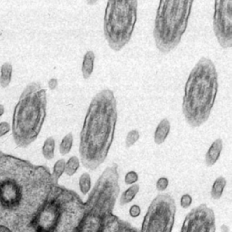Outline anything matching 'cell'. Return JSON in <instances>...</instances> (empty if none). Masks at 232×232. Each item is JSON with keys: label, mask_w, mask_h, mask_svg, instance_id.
<instances>
[{"label": "cell", "mask_w": 232, "mask_h": 232, "mask_svg": "<svg viewBox=\"0 0 232 232\" xmlns=\"http://www.w3.org/2000/svg\"><path fill=\"white\" fill-rule=\"evenodd\" d=\"M117 122V102L113 91L104 89L92 100L80 133L81 162L96 170L104 162L114 142Z\"/></svg>", "instance_id": "6da1fadb"}, {"label": "cell", "mask_w": 232, "mask_h": 232, "mask_svg": "<svg viewBox=\"0 0 232 232\" xmlns=\"http://www.w3.org/2000/svg\"><path fill=\"white\" fill-rule=\"evenodd\" d=\"M218 88V74L213 62L207 57L200 58L184 87L182 112L189 125L197 128L207 121L216 100Z\"/></svg>", "instance_id": "7a4b0ae2"}, {"label": "cell", "mask_w": 232, "mask_h": 232, "mask_svg": "<svg viewBox=\"0 0 232 232\" xmlns=\"http://www.w3.org/2000/svg\"><path fill=\"white\" fill-rule=\"evenodd\" d=\"M46 90L39 83H31L17 103L13 121L16 142L21 147L31 144L38 136L46 115Z\"/></svg>", "instance_id": "3957f363"}, {"label": "cell", "mask_w": 232, "mask_h": 232, "mask_svg": "<svg viewBox=\"0 0 232 232\" xmlns=\"http://www.w3.org/2000/svg\"><path fill=\"white\" fill-rule=\"evenodd\" d=\"M194 0H160L153 37L158 50L168 54L180 44L186 31Z\"/></svg>", "instance_id": "277c9868"}, {"label": "cell", "mask_w": 232, "mask_h": 232, "mask_svg": "<svg viewBox=\"0 0 232 232\" xmlns=\"http://www.w3.org/2000/svg\"><path fill=\"white\" fill-rule=\"evenodd\" d=\"M137 0H108L104 17V32L108 45L122 49L131 40L137 21Z\"/></svg>", "instance_id": "5b68a950"}, {"label": "cell", "mask_w": 232, "mask_h": 232, "mask_svg": "<svg viewBox=\"0 0 232 232\" xmlns=\"http://www.w3.org/2000/svg\"><path fill=\"white\" fill-rule=\"evenodd\" d=\"M176 204L169 194H160L150 204L140 232H171L175 222Z\"/></svg>", "instance_id": "8992f818"}, {"label": "cell", "mask_w": 232, "mask_h": 232, "mask_svg": "<svg viewBox=\"0 0 232 232\" xmlns=\"http://www.w3.org/2000/svg\"><path fill=\"white\" fill-rule=\"evenodd\" d=\"M213 30L222 48L232 45V0H215Z\"/></svg>", "instance_id": "52a82bcc"}, {"label": "cell", "mask_w": 232, "mask_h": 232, "mask_svg": "<svg viewBox=\"0 0 232 232\" xmlns=\"http://www.w3.org/2000/svg\"><path fill=\"white\" fill-rule=\"evenodd\" d=\"M181 232H216L215 213L208 205L200 204L185 217Z\"/></svg>", "instance_id": "ba28073f"}, {"label": "cell", "mask_w": 232, "mask_h": 232, "mask_svg": "<svg viewBox=\"0 0 232 232\" xmlns=\"http://www.w3.org/2000/svg\"><path fill=\"white\" fill-rule=\"evenodd\" d=\"M23 197L21 186L14 181H5L0 184V203L6 208H15Z\"/></svg>", "instance_id": "9c48e42d"}, {"label": "cell", "mask_w": 232, "mask_h": 232, "mask_svg": "<svg viewBox=\"0 0 232 232\" xmlns=\"http://www.w3.org/2000/svg\"><path fill=\"white\" fill-rule=\"evenodd\" d=\"M223 149V142L220 138L216 139L209 148L208 152L205 155V163L207 166L211 167L217 163L219 160L221 152Z\"/></svg>", "instance_id": "30bf717a"}, {"label": "cell", "mask_w": 232, "mask_h": 232, "mask_svg": "<svg viewBox=\"0 0 232 232\" xmlns=\"http://www.w3.org/2000/svg\"><path fill=\"white\" fill-rule=\"evenodd\" d=\"M170 121L168 119H162L159 122V124H158V126H157V128H156L154 132L153 140H154L155 143L158 144V145L162 144L166 141V139H167V137L170 133Z\"/></svg>", "instance_id": "8fae6325"}, {"label": "cell", "mask_w": 232, "mask_h": 232, "mask_svg": "<svg viewBox=\"0 0 232 232\" xmlns=\"http://www.w3.org/2000/svg\"><path fill=\"white\" fill-rule=\"evenodd\" d=\"M94 60L95 54L93 51H87L83 56V64H82V75L84 79H88L92 76L94 67Z\"/></svg>", "instance_id": "7c38bea8"}, {"label": "cell", "mask_w": 232, "mask_h": 232, "mask_svg": "<svg viewBox=\"0 0 232 232\" xmlns=\"http://www.w3.org/2000/svg\"><path fill=\"white\" fill-rule=\"evenodd\" d=\"M226 185H227V180L225 177L223 176H220L218 177L213 184H212V187H211V190H210V196L213 199H220L222 195H223V192H224V190L226 188Z\"/></svg>", "instance_id": "4fadbf2b"}, {"label": "cell", "mask_w": 232, "mask_h": 232, "mask_svg": "<svg viewBox=\"0 0 232 232\" xmlns=\"http://www.w3.org/2000/svg\"><path fill=\"white\" fill-rule=\"evenodd\" d=\"M139 191H140V186L138 183L131 185L120 196V198H119L120 205L123 206V205H127V204L131 203L134 199L136 195L138 194Z\"/></svg>", "instance_id": "5bb4252c"}, {"label": "cell", "mask_w": 232, "mask_h": 232, "mask_svg": "<svg viewBox=\"0 0 232 232\" xmlns=\"http://www.w3.org/2000/svg\"><path fill=\"white\" fill-rule=\"evenodd\" d=\"M13 67L10 63H5L2 65L0 69V85L3 88H5L9 85L12 79Z\"/></svg>", "instance_id": "9a60e30c"}, {"label": "cell", "mask_w": 232, "mask_h": 232, "mask_svg": "<svg viewBox=\"0 0 232 232\" xmlns=\"http://www.w3.org/2000/svg\"><path fill=\"white\" fill-rule=\"evenodd\" d=\"M54 150H55V141L53 137H48L43 145L42 154L44 159L50 160L54 158Z\"/></svg>", "instance_id": "2e32d148"}, {"label": "cell", "mask_w": 232, "mask_h": 232, "mask_svg": "<svg viewBox=\"0 0 232 232\" xmlns=\"http://www.w3.org/2000/svg\"><path fill=\"white\" fill-rule=\"evenodd\" d=\"M79 189L83 195H87L92 190V179L89 173L84 172L79 178Z\"/></svg>", "instance_id": "e0dca14e"}, {"label": "cell", "mask_w": 232, "mask_h": 232, "mask_svg": "<svg viewBox=\"0 0 232 232\" xmlns=\"http://www.w3.org/2000/svg\"><path fill=\"white\" fill-rule=\"evenodd\" d=\"M80 168V160L77 156H72L68 159L67 161H65V172L67 176H73L75 175Z\"/></svg>", "instance_id": "ac0fdd59"}, {"label": "cell", "mask_w": 232, "mask_h": 232, "mask_svg": "<svg viewBox=\"0 0 232 232\" xmlns=\"http://www.w3.org/2000/svg\"><path fill=\"white\" fill-rule=\"evenodd\" d=\"M74 143V136L71 132L67 133L62 140L59 145V152L62 155H67L72 150Z\"/></svg>", "instance_id": "d6986e66"}, {"label": "cell", "mask_w": 232, "mask_h": 232, "mask_svg": "<svg viewBox=\"0 0 232 232\" xmlns=\"http://www.w3.org/2000/svg\"><path fill=\"white\" fill-rule=\"evenodd\" d=\"M65 160L64 159H60L54 163L53 168V172L51 174L54 182L58 183L59 179L65 173Z\"/></svg>", "instance_id": "ffe728a7"}, {"label": "cell", "mask_w": 232, "mask_h": 232, "mask_svg": "<svg viewBox=\"0 0 232 232\" xmlns=\"http://www.w3.org/2000/svg\"><path fill=\"white\" fill-rule=\"evenodd\" d=\"M140 139V132L137 130H132L130 131L125 138V145L127 148H131Z\"/></svg>", "instance_id": "44dd1931"}, {"label": "cell", "mask_w": 232, "mask_h": 232, "mask_svg": "<svg viewBox=\"0 0 232 232\" xmlns=\"http://www.w3.org/2000/svg\"><path fill=\"white\" fill-rule=\"evenodd\" d=\"M138 180H139V175L134 170L128 171L124 176V183L130 186L136 184L138 182Z\"/></svg>", "instance_id": "7402d4cb"}, {"label": "cell", "mask_w": 232, "mask_h": 232, "mask_svg": "<svg viewBox=\"0 0 232 232\" xmlns=\"http://www.w3.org/2000/svg\"><path fill=\"white\" fill-rule=\"evenodd\" d=\"M169 186V180L166 177H160L156 182V189L159 192H164Z\"/></svg>", "instance_id": "603a6c76"}, {"label": "cell", "mask_w": 232, "mask_h": 232, "mask_svg": "<svg viewBox=\"0 0 232 232\" xmlns=\"http://www.w3.org/2000/svg\"><path fill=\"white\" fill-rule=\"evenodd\" d=\"M192 203V197L190 194H183L180 199V204L182 209H188Z\"/></svg>", "instance_id": "cb8c5ba5"}, {"label": "cell", "mask_w": 232, "mask_h": 232, "mask_svg": "<svg viewBox=\"0 0 232 232\" xmlns=\"http://www.w3.org/2000/svg\"><path fill=\"white\" fill-rule=\"evenodd\" d=\"M11 127H10V124L6 121H3V122H0V137L5 135L7 132H9Z\"/></svg>", "instance_id": "d4e9b609"}, {"label": "cell", "mask_w": 232, "mask_h": 232, "mask_svg": "<svg viewBox=\"0 0 232 232\" xmlns=\"http://www.w3.org/2000/svg\"><path fill=\"white\" fill-rule=\"evenodd\" d=\"M141 214V208L138 205H132L130 209V215L132 218H137Z\"/></svg>", "instance_id": "484cf974"}, {"label": "cell", "mask_w": 232, "mask_h": 232, "mask_svg": "<svg viewBox=\"0 0 232 232\" xmlns=\"http://www.w3.org/2000/svg\"><path fill=\"white\" fill-rule=\"evenodd\" d=\"M57 83H58L57 79H56V78H52V79H50L49 82H48V86H49V88H50L51 90H54V89L57 87Z\"/></svg>", "instance_id": "4316f807"}, {"label": "cell", "mask_w": 232, "mask_h": 232, "mask_svg": "<svg viewBox=\"0 0 232 232\" xmlns=\"http://www.w3.org/2000/svg\"><path fill=\"white\" fill-rule=\"evenodd\" d=\"M0 232H12L9 229H7L6 227L4 226H0Z\"/></svg>", "instance_id": "83f0119b"}, {"label": "cell", "mask_w": 232, "mask_h": 232, "mask_svg": "<svg viewBox=\"0 0 232 232\" xmlns=\"http://www.w3.org/2000/svg\"><path fill=\"white\" fill-rule=\"evenodd\" d=\"M98 1H100V0H86V2H87V4L88 5H95Z\"/></svg>", "instance_id": "f1b7e54d"}, {"label": "cell", "mask_w": 232, "mask_h": 232, "mask_svg": "<svg viewBox=\"0 0 232 232\" xmlns=\"http://www.w3.org/2000/svg\"><path fill=\"white\" fill-rule=\"evenodd\" d=\"M4 113H5V107L2 104H0V117L4 114Z\"/></svg>", "instance_id": "f546056e"}]
</instances>
